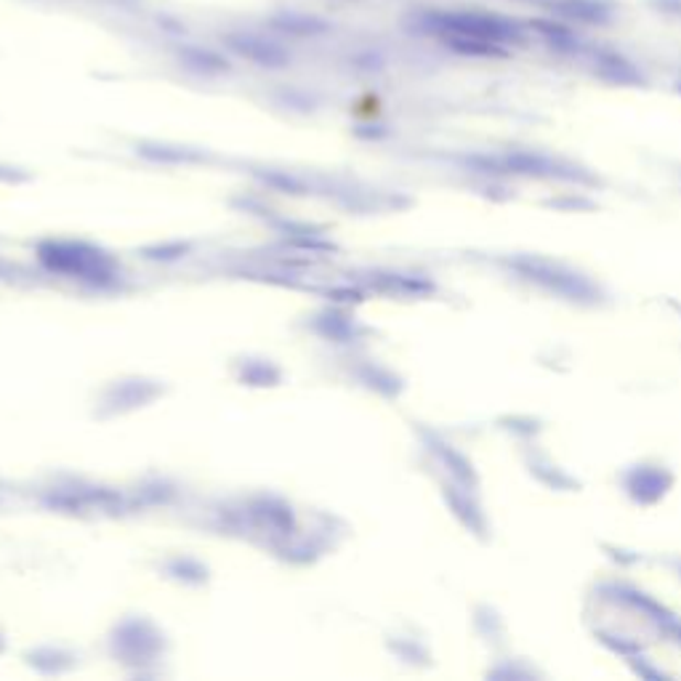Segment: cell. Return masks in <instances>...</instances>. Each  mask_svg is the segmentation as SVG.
<instances>
[{"label": "cell", "mask_w": 681, "mask_h": 681, "mask_svg": "<svg viewBox=\"0 0 681 681\" xmlns=\"http://www.w3.org/2000/svg\"><path fill=\"white\" fill-rule=\"evenodd\" d=\"M423 22L434 32L445 35L453 48L472 51V54H487L496 51L504 37L514 35L509 19L485 14V11H447V14H426Z\"/></svg>", "instance_id": "obj_1"}, {"label": "cell", "mask_w": 681, "mask_h": 681, "mask_svg": "<svg viewBox=\"0 0 681 681\" xmlns=\"http://www.w3.org/2000/svg\"><path fill=\"white\" fill-rule=\"evenodd\" d=\"M224 43H227L235 54L267 64V67H280V64L288 62L285 48L278 46L274 41H269V37L253 35V32H229V35L224 37Z\"/></svg>", "instance_id": "obj_2"}, {"label": "cell", "mask_w": 681, "mask_h": 681, "mask_svg": "<svg viewBox=\"0 0 681 681\" xmlns=\"http://www.w3.org/2000/svg\"><path fill=\"white\" fill-rule=\"evenodd\" d=\"M184 60L195 62L197 67H227V62L218 60L214 51H203V48H186Z\"/></svg>", "instance_id": "obj_4"}, {"label": "cell", "mask_w": 681, "mask_h": 681, "mask_svg": "<svg viewBox=\"0 0 681 681\" xmlns=\"http://www.w3.org/2000/svg\"><path fill=\"white\" fill-rule=\"evenodd\" d=\"M272 28H278L282 32H291V35H323L327 30L325 19L314 17V14H304V11H280V14H274L272 19Z\"/></svg>", "instance_id": "obj_3"}]
</instances>
